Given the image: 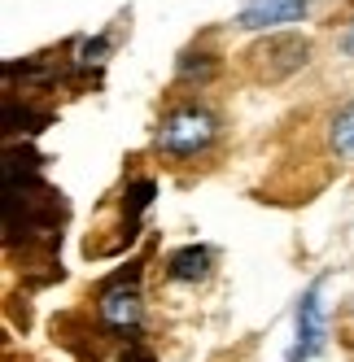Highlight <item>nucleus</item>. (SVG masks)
Returning a JSON list of instances; mask_svg holds the SVG:
<instances>
[{"label": "nucleus", "instance_id": "f257e3e1", "mask_svg": "<svg viewBox=\"0 0 354 362\" xmlns=\"http://www.w3.org/2000/svg\"><path fill=\"white\" fill-rule=\"evenodd\" d=\"M215 136H219V118L210 110L180 105L158 122L154 144H158V153H166V158H197V153H206L215 144Z\"/></svg>", "mask_w": 354, "mask_h": 362}, {"label": "nucleus", "instance_id": "f03ea898", "mask_svg": "<svg viewBox=\"0 0 354 362\" xmlns=\"http://www.w3.org/2000/svg\"><path fill=\"white\" fill-rule=\"evenodd\" d=\"M96 315L110 332L127 336V341H140V319H144V297H140V271H118L114 279H105L96 288Z\"/></svg>", "mask_w": 354, "mask_h": 362}, {"label": "nucleus", "instance_id": "7ed1b4c3", "mask_svg": "<svg viewBox=\"0 0 354 362\" xmlns=\"http://www.w3.org/2000/svg\"><path fill=\"white\" fill-rule=\"evenodd\" d=\"M307 40H297V35H271L263 40L258 48H249V62L258 66V79L275 83V79H289L293 70L307 66Z\"/></svg>", "mask_w": 354, "mask_h": 362}, {"label": "nucleus", "instance_id": "20e7f679", "mask_svg": "<svg viewBox=\"0 0 354 362\" xmlns=\"http://www.w3.org/2000/svg\"><path fill=\"white\" fill-rule=\"evenodd\" d=\"M319 349H324V305H319V284H311L297 301V327H293L289 362H307Z\"/></svg>", "mask_w": 354, "mask_h": 362}, {"label": "nucleus", "instance_id": "39448f33", "mask_svg": "<svg viewBox=\"0 0 354 362\" xmlns=\"http://www.w3.org/2000/svg\"><path fill=\"white\" fill-rule=\"evenodd\" d=\"M311 9V0H249V5L236 13L241 31H275L289 27V22H302Z\"/></svg>", "mask_w": 354, "mask_h": 362}, {"label": "nucleus", "instance_id": "423d86ee", "mask_svg": "<svg viewBox=\"0 0 354 362\" xmlns=\"http://www.w3.org/2000/svg\"><path fill=\"white\" fill-rule=\"evenodd\" d=\"M210 249H201V245H184V249H175L166 257V279L175 284H197V279H206L210 275Z\"/></svg>", "mask_w": 354, "mask_h": 362}, {"label": "nucleus", "instance_id": "0eeeda50", "mask_svg": "<svg viewBox=\"0 0 354 362\" xmlns=\"http://www.w3.org/2000/svg\"><path fill=\"white\" fill-rule=\"evenodd\" d=\"M328 148H333L341 162H354V100H346L333 114V122H328Z\"/></svg>", "mask_w": 354, "mask_h": 362}, {"label": "nucleus", "instance_id": "6e6552de", "mask_svg": "<svg viewBox=\"0 0 354 362\" xmlns=\"http://www.w3.org/2000/svg\"><path fill=\"white\" fill-rule=\"evenodd\" d=\"M210 57L206 53H184V62H180V79H210Z\"/></svg>", "mask_w": 354, "mask_h": 362}, {"label": "nucleus", "instance_id": "1a4fd4ad", "mask_svg": "<svg viewBox=\"0 0 354 362\" xmlns=\"http://www.w3.org/2000/svg\"><path fill=\"white\" fill-rule=\"evenodd\" d=\"M341 48H346V57H354V18H350V27L341 35Z\"/></svg>", "mask_w": 354, "mask_h": 362}]
</instances>
